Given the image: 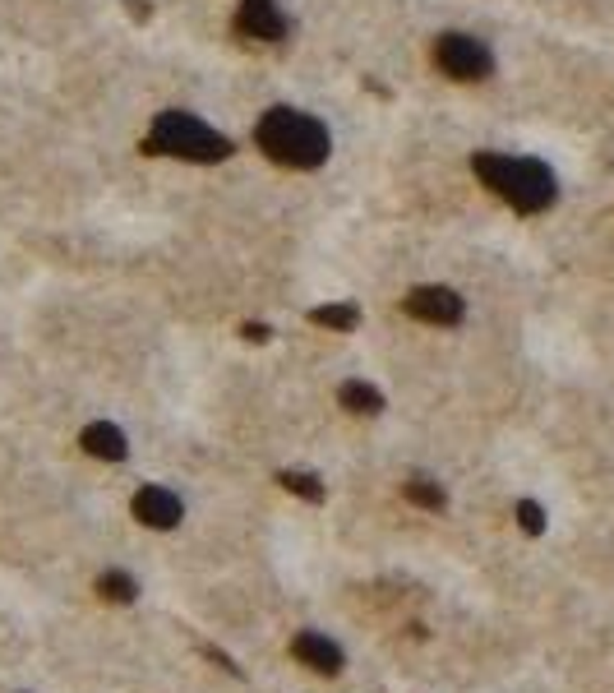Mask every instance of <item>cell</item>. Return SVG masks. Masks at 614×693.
Segmentation results:
<instances>
[{
    "label": "cell",
    "mask_w": 614,
    "mask_h": 693,
    "mask_svg": "<svg viewBox=\"0 0 614 693\" xmlns=\"http://www.w3.org/2000/svg\"><path fill=\"white\" fill-rule=\"evenodd\" d=\"M254 144L263 148V157H273L278 167H291V171L324 167L333 148L324 121H314L310 112H296V106H269L254 125Z\"/></svg>",
    "instance_id": "6da1fadb"
},
{
    "label": "cell",
    "mask_w": 614,
    "mask_h": 693,
    "mask_svg": "<svg viewBox=\"0 0 614 693\" xmlns=\"http://www.w3.org/2000/svg\"><path fill=\"white\" fill-rule=\"evenodd\" d=\"M471 171L480 176L485 190H494L503 204L518 213H545L559 199V180L536 157H509V153H476Z\"/></svg>",
    "instance_id": "7a4b0ae2"
},
{
    "label": "cell",
    "mask_w": 614,
    "mask_h": 693,
    "mask_svg": "<svg viewBox=\"0 0 614 693\" xmlns=\"http://www.w3.org/2000/svg\"><path fill=\"white\" fill-rule=\"evenodd\" d=\"M144 153H171L185 163H222V157H231V139L203 125L195 112H162L153 121V135L144 139Z\"/></svg>",
    "instance_id": "3957f363"
},
{
    "label": "cell",
    "mask_w": 614,
    "mask_h": 693,
    "mask_svg": "<svg viewBox=\"0 0 614 693\" xmlns=\"http://www.w3.org/2000/svg\"><path fill=\"white\" fill-rule=\"evenodd\" d=\"M435 65L448 79H458V84H480V79L494 74L490 46L480 38H471V33H439L435 38Z\"/></svg>",
    "instance_id": "277c9868"
},
{
    "label": "cell",
    "mask_w": 614,
    "mask_h": 693,
    "mask_svg": "<svg viewBox=\"0 0 614 693\" xmlns=\"http://www.w3.org/2000/svg\"><path fill=\"white\" fill-rule=\"evenodd\" d=\"M407 314L420 319V324H458L462 319V296L452 287H416L407 296Z\"/></svg>",
    "instance_id": "5b68a950"
},
{
    "label": "cell",
    "mask_w": 614,
    "mask_h": 693,
    "mask_svg": "<svg viewBox=\"0 0 614 693\" xmlns=\"http://www.w3.org/2000/svg\"><path fill=\"white\" fill-rule=\"evenodd\" d=\"M236 33L254 38V42H282L286 38V14L273 5V0H245L236 14Z\"/></svg>",
    "instance_id": "8992f818"
},
{
    "label": "cell",
    "mask_w": 614,
    "mask_h": 693,
    "mask_svg": "<svg viewBox=\"0 0 614 693\" xmlns=\"http://www.w3.org/2000/svg\"><path fill=\"white\" fill-rule=\"evenodd\" d=\"M129 509H135V518H139L144 527H157V531H167V527H176V522L185 518L180 499H176L167 486H144Z\"/></svg>",
    "instance_id": "52a82bcc"
},
{
    "label": "cell",
    "mask_w": 614,
    "mask_h": 693,
    "mask_svg": "<svg viewBox=\"0 0 614 693\" xmlns=\"http://www.w3.org/2000/svg\"><path fill=\"white\" fill-rule=\"evenodd\" d=\"M291 652H296V661H305L310 671H319V675H337L342 671V647L333 643V638L314 633V629L291 638Z\"/></svg>",
    "instance_id": "ba28073f"
},
{
    "label": "cell",
    "mask_w": 614,
    "mask_h": 693,
    "mask_svg": "<svg viewBox=\"0 0 614 693\" xmlns=\"http://www.w3.org/2000/svg\"><path fill=\"white\" fill-rule=\"evenodd\" d=\"M79 444H84V448L93 453V458H106V463H120L125 453H129L125 430H120V425H112V421H93V425H84Z\"/></svg>",
    "instance_id": "9c48e42d"
},
{
    "label": "cell",
    "mask_w": 614,
    "mask_h": 693,
    "mask_svg": "<svg viewBox=\"0 0 614 693\" xmlns=\"http://www.w3.org/2000/svg\"><path fill=\"white\" fill-rule=\"evenodd\" d=\"M337 403H342L346 412H356V416H379V412H384V393H379L375 384H365V380H346V384L337 388Z\"/></svg>",
    "instance_id": "30bf717a"
},
{
    "label": "cell",
    "mask_w": 614,
    "mask_h": 693,
    "mask_svg": "<svg viewBox=\"0 0 614 693\" xmlns=\"http://www.w3.org/2000/svg\"><path fill=\"white\" fill-rule=\"evenodd\" d=\"M310 319L319 329H333V333H352L356 324H361V310L352 305V301H337V305H314L310 310Z\"/></svg>",
    "instance_id": "8fae6325"
},
{
    "label": "cell",
    "mask_w": 614,
    "mask_h": 693,
    "mask_svg": "<svg viewBox=\"0 0 614 693\" xmlns=\"http://www.w3.org/2000/svg\"><path fill=\"white\" fill-rule=\"evenodd\" d=\"M97 592L106 597V601H135V578L129 573H120V569H106L102 578H97Z\"/></svg>",
    "instance_id": "7c38bea8"
},
{
    "label": "cell",
    "mask_w": 614,
    "mask_h": 693,
    "mask_svg": "<svg viewBox=\"0 0 614 693\" xmlns=\"http://www.w3.org/2000/svg\"><path fill=\"white\" fill-rule=\"evenodd\" d=\"M278 481H282L291 495L310 499V504H319V499H324V486H319V476H310V472H282Z\"/></svg>",
    "instance_id": "4fadbf2b"
},
{
    "label": "cell",
    "mask_w": 614,
    "mask_h": 693,
    "mask_svg": "<svg viewBox=\"0 0 614 693\" xmlns=\"http://www.w3.org/2000/svg\"><path fill=\"white\" fill-rule=\"evenodd\" d=\"M407 499L411 504H420V509H444V490L435 486V481H425V476H416V481H407Z\"/></svg>",
    "instance_id": "5bb4252c"
},
{
    "label": "cell",
    "mask_w": 614,
    "mask_h": 693,
    "mask_svg": "<svg viewBox=\"0 0 614 693\" xmlns=\"http://www.w3.org/2000/svg\"><path fill=\"white\" fill-rule=\"evenodd\" d=\"M518 522H522L527 537H541V531H545V509H541L536 499H522L518 504Z\"/></svg>",
    "instance_id": "9a60e30c"
},
{
    "label": "cell",
    "mask_w": 614,
    "mask_h": 693,
    "mask_svg": "<svg viewBox=\"0 0 614 693\" xmlns=\"http://www.w3.org/2000/svg\"><path fill=\"white\" fill-rule=\"evenodd\" d=\"M240 333H245L250 342H263V338H269V329H263V324H245V329H240Z\"/></svg>",
    "instance_id": "2e32d148"
}]
</instances>
